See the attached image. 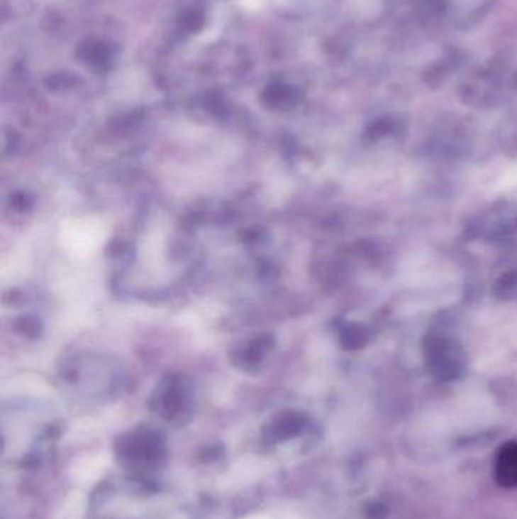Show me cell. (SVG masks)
Masks as SVG:
<instances>
[{
	"mask_svg": "<svg viewBox=\"0 0 517 519\" xmlns=\"http://www.w3.org/2000/svg\"><path fill=\"white\" fill-rule=\"evenodd\" d=\"M494 479L504 488H517V442L505 444L494 461Z\"/></svg>",
	"mask_w": 517,
	"mask_h": 519,
	"instance_id": "1",
	"label": "cell"
},
{
	"mask_svg": "<svg viewBox=\"0 0 517 519\" xmlns=\"http://www.w3.org/2000/svg\"><path fill=\"white\" fill-rule=\"evenodd\" d=\"M431 363L434 366L442 371V372H452L454 369H458L460 357L455 352V348L452 345L446 344L445 340H438L434 345H431V354H430Z\"/></svg>",
	"mask_w": 517,
	"mask_h": 519,
	"instance_id": "2",
	"label": "cell"
}]
</instances>
